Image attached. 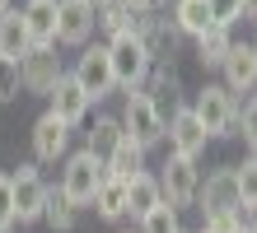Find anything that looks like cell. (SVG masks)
I'll return each instance as SVG.
<instances>
[{"label":"cell","instance_id":"obj_32","mask_svg":"<svg viewBox=\"0 0 257 233\" xmlns=\"http://www.w3.org/2000/svg\"><path fill=\"white\" fill-rule=\"evenodd\" d=\"M243 14H248V19H257V0H243Z\"/></svg>","mask_w":257,"mask_h":233},{"label":"cell","instance_id":"obj_28","mask_svg":"<svg viewBox=\"0 0 257 233\" xmlns=\"http://www.w3.org/2000/svg\"><path fill=\"white\" fill-rule=\"evenodd\" d=\"M238 131H243V145L252 149V159H257V93L238 107Z\"/></svg>","mask_w":257,"mask_h":233},{"label":"cell","instance_id":"obj_20","mask_svg":"<svg viewBox=\"0 0 257 233\" xmlns=\"http://www.w3.org/2000/svg\"><path fill=\"white\" fill-rule=\"evenodd\" d=\"M173 28L187 33V38H201L206 28H215L210 5H206V0H173Z\"/></svg>","mask_w":257,"mask_h":233},{"label":"cell","instance_id":"obj_25","mask_svg":"<svg viewBox=\"0 0 257 233\" xmlns=\"http://www.w3.org/2000/svg\"><path fill=\"white\" fill-rule=\"evenodd\" d=\"M136 233H183V224H178V210L159 200V205L141 219V228H136Z\"/></svg>","mask_w":257,"mask_h":233},{"label":"cell","instance_id":"obj_10","mask_svg":"<svg viewBox=\"0 0 257 233\" xmlns=\"http://www.w3.org/2000/svg\"><path fill=\"white\" fill-rule=\"evenodd\" d=\"M196 200H201L206 214H224V210H243L238 200V182H234V163L229 168H215L201 186H196Z\"/></svg>","mask_w":257,"mask_h":233},{"label":"cell","instance_id":"obj_21","mask_svg":"<svg viewBox=\"0 0 257 233\" xmlns=\"http://www.w3.org/2000/svg\"><path fill=\"white\" fill-rule=\"evenodd\" d=\"M94 210H98V219H126V182H117V177H103V186L94 191Z\"/></svg>","mask_w":257,"mask_h":233},{"label":"cell","instance_id":"obj_4","mask_svg":"<svg viewBox=\"0 0 257 233\" xmlns=\"http://www.w3.org/2000/svg\"><path fill=\"white\" fill-rule=\"evenodd\" d=\"M117 121H122V135H126V140H136L141 149L159 145L164 131H169V121L155 112V103H150L145 93H126V107H122V117H117Z\"/></svg>","mask_w":257,"mask_h":233},{"label":"cell","instance_id":"obj_12","mask_svg":"<svg viewBox=\"0 0 257 233\" xmlns=\"http://www.w3.org/2000/svg\"><path fill=\"white\" fill-rule=\"evenodd\" d=\"M220 70H224V89L229 93H252L257 89V52L248 42H234Z\"/></svg>","mask_w":257,"mask_h":233},{"label":"cell","instance_id":"obj_13","mask_svg":"<svg viewBox=\"0 0 257 233\" xmlns=\"http://www.w3.org/2000/svg\"><path fill=\"white\" fill-rule=\"evenodd\" d=\"M47 112H52L56 121H66V126H80V121H84V112H89V93L75 84V75H61V80H56L52 107H47Z\"/></svg>","mask_w":257,"mask_h":233},{"label":"cell","instance_id":"obj_19","mask_svg":"<svg viewBox=\"0 0 257 233\" xmlns=\"http://www.w3.org/2000/svg\"><path fill=\"white\" fill-rule=\"evenodd\" d=\"M159 177H150V173H136L131 182H126V214L131 219H145L150 210L159 205Z\"/></svg>","mask_w":257,"mask_h":233},{"label":"cell","instance_id":"obj_2","mask_svg":"<svg viewBox=\"0 0 257 233\" xmlns=\"http://www.w3.org/2000/svg\"><path fill=\"white\" fill-rule=\"evenodd\" d=\"M103 177H108L103 159H94L89 149H80V154H70L66 168H61V191H66V200H70L75 210H80V205H94V191L103 186Z\"/></svg>","mask_w":257,"mask_h":233},{"label":"cell","instance_id":"obj_30","mask_svg":"<svg viewBox=\"0 0 257 233\" xmlns=\"http://www.w3.org/2000/svg\"><path fill=\"white\" fill-rule=\"evenodd\" d=\"M14 228V186H10V173H0V233Z\"/></svg>","mask_w":257,"mask_h":233},{"label":"cell","instance_id":"obj_23","mask_svg":"<svg viewBox=\"0 0 257 233\" xmlns=\"http://www.w3.org/2000/svg\"><path fill=\"white\" fill-rule=\"evenodd\" d=\"M42 219H47V228H52V233H70V228H75V219H80V210L66 200L61 186H56V191L47 186V205H42Z\"/></svg>","mask_w":257,"mask_h":233},{"label":"cell","instance_id":"obj_1","mask_svg":"<svg viewBox=\"0 0 257 233\" xmlns=\"http://www.w3.org/2000/svg\"><path fill=\"white\" fill-rule=\"evenodd\" d=\"M108 61H112V80L122 84L126 93H136V84H145L150 66H155V56H150V47L131 33V28H122V33H112L108 42Z\"/></svg>","mask_w":257,"mask_h":233},{"label":"cell","instance_id":"obj_8","mask_svg":"<svg viewBox=\"0 0 257 233\" xmlns=\"http://www.w3.org/2000/svg\"><path fill=\"white\" fill-rule=\"evenodd\" d=\"M94 24H98L94 0H56V42L84 47L89 33H94Z\"/></svg>","mask_w":257,"mask_h":233},{"label":"cell","instance_id":"obj_9","mask_svg":"<svg viewBox=\"0 0 257 233\" xmlns=\"http://www.w3.org/2000/svg\"><path fill=\"white\" fill-rule=\"evenodd\" d=\"M19 70H24V89L28 93H42V98H52V89L56 80H61V56H56V47H33L24 61H19Z\"/></svg>","mask_w":257,"mask_h":233},{"label":"cell","instance_id":"obj_37","mask_svg":"<svg viewBox=\"0 0 257 233\" xmlns=\"http://www.w3.org/2000/svg\"><path fill=\"white\" fill-rule=\"evenodd\" d=\"M252 52H257V42H252Z\"/></svg>","mask_w":257,"mask_h":233},{"label":"cell","instance_id":"obj_38","mask_svg":"<svg viewBox=\"0 0 257 233\" xmlns=\"http://www.w3.org/2000/svg\"><path fill=\"white\" fill-rule=\"evenodd\" d=\"M10 233H14V228H10Z\"/></svg>","mask_w":257,"mask_h":233},{"label":"cell","instance_id":"obj_36","mask_svg":"<svg viewBox=\"0 0 257 233\" xmlns=\"http://www.w3.org/2000/svg\"><path fill=\"white\" fill-rule=\"evenodd\" d=\"M94 5H103V0H94Z\"/></svg>","mask_w":257,"mask_h":233},{"label":"cell","instance_id":"obj_24","mask_svg":"<svg viewBox=\"0 0 257 233\" xmlns=\"http://www.w3.org/2000/svg\"><path fill=\"white\" fill-rule=\"evenodd\" d=\"M117 140H122V121L117 117H98L94 131H89V140H84V149L94 154V159H108V154L117 149Z\"/></svg>","mask_w":257,"mask_h":233},{"label":"cell","instance_id":"obj_26","mask_svg":"<svg viewBox=\"0 0 257 233\" xmlns=\"http://www.w3.org/2000/svg\"><path fill=\"white\" fill-rule=\"evenodd\" d=\"M234 182H238V200H243V210L257 205V159L248 154L243 163H234Z\"/></svg>","mask_w":257,"mask_h":233},{"label":"cell","instance_id":"obj_17","mask_svg":"<svg viewBox=\"0 0 257 233\" xmlns=\"http://www.w3.org/2000/svg\"><path fill=\"white\" fill-rule=\"evenodd\" d=\"M145 80H150V93H145V98L155 103V112H159L164 121H169V117L178 112V75H173V66H159V70L150 66Z\"/></svg>","mask_w":257,"mask_h":233},{"label":"cell","instance_id":"obj_31","mask_svg":"<svg viewBox=\"0 0 257 233\" xmlns=\"http://www.w3.org/2000/svg\"><path fill=\"white\" fill-rule=\"evenodd\" d=\"M206 5H210V19L224 24V28H229L238 14H243V0H206Z\"/></svg>","mask_w":257,"mask_h":233},{"label":"cell","instance_id":"obj_3","mask_svg":"<svg viewBox=\"0 0 257 233\" xmlns=\"http://www.w3.org/2000/svg\"><path fill=\"white\" fill-rule=\"evenodd\" d=\"M192 117L201 121L206 135H229L238 126V103H234V93L224 84H206L196 93V103H192Z\"/></svg>","mask_w":257,"mask_h":233},{"label":"cell","instance_id":"obj_29","mask_svg":"<svg viewBox=\"0 0 257 233\" xmlns=\"http://www.w3.org/2000/svg\"><path fill=\"white\" fill-rule=\"evenodd\" d=\"M243 228V210H224V214H206L201 233H238Z\"/></svg>","mask_w":257,"mask_h":233},{"label":"cell","instance_id":"obj_35","mask_svg":"<svg viewBox=\"0 0 257 233\" xmlns=\"http://www.w3.org/2000/svg\"><path fill=\"white\" fill-rule=\"evenodd\" d=\"M238 233H252V228H238Z\"/></svg>","mask_w":257,"mask_h":233},{"label":"cell","instance_id":"obj_11","mask_svg":"<svg viewBox=\"0 0 257 233\" xmlns=\"http://www.w3.org/2000/svg\"><path fill=\"white\" fill-rule=\"evenodd\" d=\"M164 135H169L173 159H192V163H196V154H201L206 140H210V135L201 131V121L192 117V107H178V112L169 117V131H164Z\"/></svg>","mask_w":257,"mask_h":233},{"label":"cell","instance_id":"obj_15","mask_svg":"<svg viewBox=\"0 0 257 233\" xmlns=\"http://www.w3.org/2000/svg\"><path fill=\"white\" fill-rule=\"evenodd\" d=\"M24 24H28V42L33 47H56V0H28Z\"/></svg>","mask_w":257,"mask_h":233},{"label":"cell","instance_id":"obj_34","mask_svg":"<svg viewBox=\"0 0 257 233\" xmlns=\"http://www.w3.org/2000/svg\"><path fill=\"white\" fill-rule=\"evenodd\" d=\"M5 10H10V0H0V14H5Z\"/></svg>","mask_w":257,"mask_h":233},{"label":"cell","instance_id":"obj_7","mask_svg":"<svg viewBox=\"0 0 257 233\" xmlns=\"http://www.w3.org/2000/svg\"><path fill=\"white\" fill-rule=\"evenodd\" d=\"M196 186H201L196 163H192V159H173V154H169V163H164V173H159V196H164V205H173V210L192 205V200H196Z\"/></svg>","mask_w":257,"mask_h":233},{"label":"cell","instance_id":"obj_14","mask_svg":"<svg viewBox=\"0 0 257 233\" xmlns=\"http://www.w3.org/2000/svg\"><path fill=\"white\" fill-rule=\"evenodd\" d=\"M66 140H70V126H66V121H56L52 112H42L33 121V159L38 163H56L66 154Z\"/></svg>","mask_w":257,"mask_h":233},{"label":"cell","instance_id":"obj_5","mask_svg":"<svg viewBox=\"0 0 257 233\" xmlns=\"http://www.w3.org/2000/svg\"><path fill=\"white\" fill-rule=\"evenodd\" d=\"M14 186V224H38L42 205H47V182L33 163H19V173H10Z\"/></svg>","mask_w":257,"mask_h":233},{"label":"cell","instance_id":"obj_22","mask_svg":"<svg viewBox=\"0 0 257 233\" xmlns=\"http://www.w3.org/2000/svg\"><path fill=\"white\" fill-rule=\"evenodd\" d=\"M229 47H234L229 28H224V24H215V28H206V33L196 38V61H201V66H224Z\"/></svg>","mask_w":257,"mask_h":233},{"label":"cell","instance_id":"obj_6","mask_svg":"<svg viewBox=\"0 0 257 233\" xmlns=\"http://www.w3.org/2000/svg\"><path fill=\"white\" fill-rule=\"evenodd\" d=\"M70 75H75V84L89 93V103L108 98V93L117 89V80H112V61H108V47H84Z\"/></svg>","mask_w":257,"mask_h":233},{"label":"cell","instance_id":"obj_16","mask_svg":"<svg viewBox=\"0 0 257 233\" xmlns=\"http://www.w3.org/2000/svg\"><path fill=\"white\" fill-rule=\"evenodd\" d=\"M28 52H33V42H28L24 10H5V14H0V56H10V61H24Z\"/></svg>","mask_w":257,"mask_h":233},{"label":"cell","instance_id":"obj_18","mask_svg":"<svg viewBox=\"0 0 257 233\" xmlns=\"http://www.w3.org/2000/svg\"><path fill=\"white\" fill-rule=\"evenodd\" d=\"M103 168H108V177H117V182H131L136 173H145V149L136 145V140H117V149L103 159Z\"/></svg>","mask_w":257,"mask_h":233},{"label":"cell","instance_id":"obj_33","mask_svg":"<svg viewBox=\"0 0 257 233\" xmlns=\"http://www.w3.org/2000/svg\"><path fill=\"white\" fill-rule=\"evenodd\" d=\"M248 228H252V233H257V205H252V224H248Z\"/></svg>","mask_w":257,"mask_h":233},{"label":"cell","instance_id":"obj_27","mask_svg":"<svg viewBox=\"0 0 257 233\" xmlns=\"http://www.w3.org/2000/svg\"><path fill=\"white\" fill-rule=\"evenodd\" d=\"M19 89H24V70H19V61L0 56V103H14V98H19Z\"/></svg>","mask_w":257,"mask_h":233}]
</instances>
